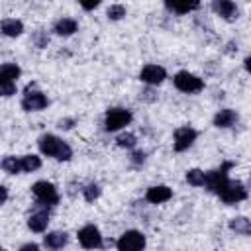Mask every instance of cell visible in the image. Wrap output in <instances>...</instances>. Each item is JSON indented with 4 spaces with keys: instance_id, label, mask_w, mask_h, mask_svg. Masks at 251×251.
Wrapping results in <instances>:
<instances>
[{
    "instance_id": "cell-32",
    "label": "cell",
    "mask_w": 251,
    "mask_h": 251,
    "mask_svg": "<svg viewBox=\"0 0 251 251\" xmlns=\"http://www.w3.org/2000/svg\"><path fill=\"white\" fill-rule=\"evenodd\" d=\"M73 124H75L73 120H61V122H59V127H61V129H71Z\"/></svg>"
},
{
    "instance_id": "cell-16",
    "label": "cell",
    "mask_w": 251,
    "mask_h": 251,
    "mask_svg": "<svg viewBox=\"0 0 251 251\" xmlns=\"http://www.w3.org/2000/svg\"><path fill=\"white\" fill-rule=\"evenodd\" d=\"M0 29H2V33L8 35V37H18V35L24 31V24H22L20 20H16V18H6V20H2Z\"/></svg>"
},
{
    "instance_id": "cell-28",
    "label": "cell",
    "mask_w": 251,
    "mask_h": 251,
    "mask_svg": "<svg viewBox=\"0 0 251 251\" xmlns=\"http://www.w3.org/2000/svg\"><path fill=\"white\" fill-rule=\"evenodd\" d=\"M0 92H2L4 96L16 94V82H2V84H0Z\"/></svg>"
},
{
    "instance_id": "cell-4",
    "label": "cell",
    "mask_w": 251,
    "mask_h": 251,
    "mask_svg": "<svg viewBox=\"0 0 251 251\" xmlns=\"http://www.w3.org/2000/svg\"><path fill=\"white\" fill-rule=\"evenodd\" d=\"M118 251H143L145 249V235L137 229H129L120 235L116 243Z\"/></svg>"
},
{
    "instance_id": "cell-3",
    "label": "cell",
    "mask_w": 251,
    "mask_h": 251,
    "mask_svg": "<svg viewBox=\"0 0 251 251\" xmlns=\"http://www.w3.org/2000/svg\"><path fill=\"white\" fill-rule=\"evenodd\" d=\"M31 192L33 196L37 198V202L41 206H55L59 202V194H57V188L47 182V180H37L33 186H31Z\"/></svg>"
},
{
    "instance_id": "cell-15",
    "label": "cell",
    "mask_w": 251,
    "mask_h": 251,
    "mask_svg": "<svg viewBox=\"0 0 251 251\" xmlns=\"http://www.w3.org/2000/svg\"><path fill=\"white\" fill-rule=\"evenodd\" d=\"M47 224H49V214L45 212V210H37V212H33L31 216H29V220H27V227L31 229V231H45V227H47Z\"/></svg>"
},
{
    "instance_id": "cell-26",
    "label": "cell",
    "mask_w": 251,
    "mask_h": 251,
    "mask_svg": "<svg viewBox=\"0 0 251 251\" xmlns=\"http://www.w3.org/2000/svg\"><path fill=\"white\" fill-rule=\"evenodd\" d=\"M126 16V6H122V4H112L110 8H108V18L110 20H122Z\"/></svg>"
},
{
    "instance_id": "cell-8",
    "label": "cell",
    "mask_w": 251,
    "mask_h": 251,
    "mask_svg": "<svg viewBox=\"0 0 251 251\" xmlns=\"http://www.w3.org/2000/svg\"><path fill=\"white\" fill-rule=\"evenodd\" d=\"M31 88H33V84H29V86L25 88V96H24V100H22V108H24L25 112H37V110H43V108L47 106V98H45V94L39 92V90H31Z\"/></svg>"
},
{
    "instance_id": "cell-21",
    "label": "cell",
    "mask_w": 251,
    "mask_h": 251,
    "mask_svg": "<svg viewBox=\"0 0 251 251\" xmlns=\"http://www.w3.org/2000/svg\"><path fill=\"white\" fill-rule=\"evenodd\" d=\"M165 6L169 10H173V12H176V14H188V12L196 10V8H200L198 2H184V4H180V2H167Z\"/></svg>"
},
{
    "instance_id": "cell-29",
    "label": "cell",
    "mask_w": 251,
    "mask_h": 251,
    "mask_svg": "<svg viewBox=\"0 0 251 251\" xmlns=\"http://www.w3.org/2000/svg\"><path fill=\"white\" fill-rule=\"evenodd\" d=\"M35 43H37V47H45V45L49 43V37H47L43 31H37V33H35Z\"/></svg>"
},
{
    "instance_id": "cell-31",
    "label": "cell",
    "mask_w": 251,
    "mask_h": 251,
    "mask_svg": "<svg viewBox=\"0 0 251 251\" xmlns=\"http://www.w3.org/2000/svg\"><path fill=\"white\" fill-rule=\"evenodd\" d=\"M20 251H39V245L37 243H25L20 247Z\"/></svg>"
},
{
    "instance_id": "cell-24",
    "label": "cell",
    "mask_w": 251,
    "mask_h": 251,
    "mask_svg": "<svg viewBox=\"0 0 251 251\" xmlns=\"http://www.w3.org/2000/svg\"><path fill=\"white\" fill-rule=\"evenodd\" d=\"M2 169L10 175H16V173H24L22 171V159H16V157H4L2 159Z\"/></svg>"
},
{
    "instance_id": "cell-9",
    "label": "cell",
    "mask_w": 251,
    "mask_h": 251,
    "mask_svg": "<svg viewBox=\"0 0 251 251\" xmlns=\"http://www.w3.org/2000/svg\"><path fill=\"white\" fill-rule=\"evenodd\" d=\"M78 243L84 249H98L102 245V235L96 226H84L78 229Z\"/></svg>"
},
{
    "instance_id": "cell-12",
    "label": "cell",
    "mask_w": 251,
    "mask_h": 251,
    "mask_svg": "<svg viewBox=\"0 0 251 251\" xmlns=\"http://www.w3.org/2000/svg\"><path fill=\"white\" fill-rule=\"evenodd\" d=\"M145 198H147V202H151V204H163V202H167V200L173 198V190H171L169 186H165V184H157V186L147 188Z\"/></svg>"
},
{
    "instance_id": "cell-30",
    "label": "cell",
    "mask_w": 251,
    "mask_h": 251,
    "mask_svg": "<svg viewBox=\"0 0 251 251\" xmlns=\"http://www.w3.org/2000/svg\"><path fill=\"white\" fill-rule=\"evenodd\" d=\"M131 161H133L135 165H141V163L145 161V153H143V151H135V153L131 155Z\"/></svg>"
},
{
    "instance_id": "cell-1",
    "label": "cell",
    "mask_w": 251,
    "mask_h": 251,
    "mask_svg": "<svg viewBox=\"0 0 251 251\" xmlns=\"http://www.w3.org/2000/svg\"><path fill=\"white\" fill-rule=\"evenodd\" d=\"M39 151L47 157H53L57 161H69L73 157V149L63 141L59 139L57 135H51V133H45L39 137Z\"/></svg>"
},
{
    "instance_id": "cell-22",
    "label": "cell",
    "mask_w": 251,
    "mask_h": 251,
    "mask_svg": "<svg viewBox=\"0 0 251 251\" xmlns=\"http://www.w3.org/2000/svg\"><path fill=\"white\" fill-rule=\"evenodd\" d=\"M20 159H22V171L24 173H33L41 167V159L37 155H24Z\"/></svg>"
},
{
    "instance_id": "cell-7",
    "label": "cell",
    "mask_w": 251,
    "mask_h": 251,
    "mask_svg": "<svg viewBox=\"0 0 251 251\" xmlns=\"http://www.w3.org/2000/svg\"><path fill=\"white\" fill-rule=\"evenodd\" d=\"M218 196L226 202V204H237V202H241V200H245L247 198V190H245V186L241 184V182H227L220 192H218Z\"/></svg>"
},
{
    "instance_id": "cell-19",
    "label": "cell",
    "mask_w": 251,
    "mask_h": 251,
    "mask_svg": "<svg viewBox=\"0 0 251 251\" xmlns=\"http://www.w3.org/2000/svg\"><path fill=\"white\" fill-rule=\"evenodd\" d=\"M20 75H22V71H20L18 65H14V63H4L2 69H0V84H2V82H16Z\"/></svg>"
},
{
    "instance_id": "cell-17",
    "label": "cell",
    "mask_w": 251,
    "mask_h": 251,
    "mask_svg": "<svg viewBox=\"0 0 251 251\" xmlns=\"http://www.w3.org/2000/svg\"><path fill=\"white\" fill-rule=\"evenodd\" d=\"M235 122H237V114H235L233 110H229V108L220 110V112L214 116V126H216V127H229V126H233Z\"/></svg>"
},
{
    "instance_id": "cell-20",
    "label": "cell",
    "mask_w": 251,
    "mask_h": 251,
    "mask_svg": "<svg viewBox=\"0 0 251 251\" xmlns=\"http://www.w3.org/2000/svg\"><path fill=\"white\" fill-rule=\"evenodd\" d=\"M229 229L235 231V233H241V235H251V220L243 218V216L231 218L229 220Z\"/></svg>"
},
{
    "instance_id": "cell-5",
    "label": "cell",
    "mask_w": 251,
    "mask_h": 251,
    "mask_svg": "<svg viewBox=\"0 0 251 251\" xmlns=\"http://www.w3.org/2000/svg\"><path fill=\"white\" fill-rule=\"evenodd\" d=\"M175 86L180 90V92H186V94H192V92H200L204 88V80L198 78L196 75L188 73V71H180L175 75Z\"/></svg>"
},
{
    "instance_id": "cell-25",
    "label": "cell",
    "mask_w": 251,
    "mask_h": 251,
    "mask_svg": "<svg viewBox=\"0 0 251 251\" xmlns=\"http://www.w3.org/2000/svg\"><path fill=\"white\" fill-rule=\"evenodd\" d=\"M82 194H84V200L86 202H94L100 196V186L98 184H88V186L82 188Z\"/></svg>"
},
{
    "instance_id": "cell-14",
    "label": "cell",
    "mask_w": 251,
    "mask_h": 251,
    "mask_svg": "<svg viewBox=\"0 0 251 251\" xmlns=\"http://www.w3.org/2000/svg\"><path fill=\"white\" fill-rule=\"evenodd\" d=\"M214 12L220 14L224 20H235L237 18V6L229 0H220V2H214L212 4Z\"/></svg>"
},
{
    "instance_id": "cell-23",
    "label": "cell",
    "mask_w": 251,
    "mask_h": 251,
    "mask_svg": "<svg viewBox=\"0 0 251 251\" xmlns=\"http://www.w3.org/2000/svg\"><path fill=\"white\" fill-rule=\"evenodd\" d=\"M186 180L192 186H206V173L200 169H190L186 173Z\"/></svg>"
},
{
    "instance_id": "cell-34",
    "label": "cell",
    "mask_w": 251,
    "mask_h": 251,
    "mask_svg": "<svg viewBox=\"0 0 251 251\" xmlns=\"http://www.w3.org/2000/svg\"><path fill=\"white\" fill-rule=\"evenodd\" d=\"M0 192H2L0 202H2V204H6V200H8V188H6V186H0Z\"/></svg>"
},
{
    "instance_id": "cell-27",
    "label": "cell",
    "mask_w": 251,
    "mask_h": 251,
    "mask_svg": "<svg viewBox=\"0 0 251 251\" xmlns=\"http://www.w3.org/2000/svg\"><path fill=\"white\" fill-rule=\"evenodd\" d=\"M116 141H118V145H120V147L131 149V147L135 145V135H133V133H122V135H120Z\"/></svg>"
},
{
    "instance_id": "cell-2",
    "label": "cell",
    "mask_w": 251,
    "mask_h": 251,
    "mask_svg": "<svg viewBox=\"0 0 251 251\" xmlns=\"http://www.w3.org/2000/svg\"><path fill=\"white\" fill-rule=\"evenodd\" d=\"M131 118H133L131 112L126 108H110L104 118V127H106V131H118L124 126H127L131 122Z\"/></svg>"
},
{
    "instance_id": "cell-11",
    "label": "cell",
    "mask_w": 251,
    "mask_h": 251,
    "mask_svg": "<svg viewBox=\"0 0 251 251\" xmlns=\"http://www.w3.org/2000/svg\"><path fill=\"white\" fill-rule=\"evenodd\" d=\"M139 78L147 84H161L167 78V71L159 65H145L139 73Z\"/></svg>"
},
{
    "instance_id": "cell-18",
    "label": "cell",
    "mask_w": 251,
    "mask_h": 251,
    "mask_svg": "<svg viewBox=\"0 0 251 251\" xmlns=\"http://www.w3.org/2000/svg\"><path fill=\"white\" fill-rule=\"evenodd\" d=\"M76 22L73 20V18H61V20H57L55 22V25H53V31L57 33V35H73L75 31H76Z\"/></svg>"
},
{
    "instance_id": "cell-13",
    "label": "cell",
    "mask_w": 251,
    "mask_h": 251,
    "mask_svg": "<svg viewBox=\"0 0 251 251\" xmlns=\"http://www.w3.org/2000/svg\"><path fill=\"white\" fill-rule=\"evenodd\" d=\"M67 241H69V235H67L65 231H51V233H47L45 239H43L45 247L51 249V251H59V249H63V247L67 245Z\"/></svg>"
},
{
    "instance_id": "cell-33",
    "label": "cell",
    "mask_w": 251,
    "mask_h": 251,
    "mask_svg": "<svg viewBox=\"0 0 251 251\" xmlns=\"http://www.w3.org/2000/svg\"><path fill=\"white\" fill-rule=\"evenodd\" d=\"M98 4H100L98 0H94V2H82V8H84V10H94Z\"/></svg>"
},
{
    "instance_id": "cell-35",
    "label": "cell",
    "mask_w": 251,
    "mask_h": 251,
    "mask_svg": "<svg viewBox=\"0 0 251 251\" xmlns=\"http://www.w3.org/2000/svg\"><path fill=\"white\" fill-rule=\"evenodd\" d=\"M243 67H245V71H247V73H251V55L243 61Z\"/></svg>"
},
{
    "instance_id": "cell-10",
    "label": "cell",
    "mask_w": 251,
    "mask_h": 251,
    "mask_svg": "<svg viewBox=\"0 0 251 251\" xmlns=\"http://www.w3.org/2000/svg\"><path fill=\"white\" fill-rule=\"evenodd\" d=\"M196 141V129H192V127H188V126H182V127H178L176 131H175V151H186L192 143Z\"/></svg>"
},
{
    "instance_id": "cell-6",
    "label": "cell",
    "mask_w": 251,
    "mask_h": 251,
    "mask_svg": "<svg viewBox=\"0 0 251 251\" xmlns=\"http://www.w3.org/2000/svg\"><path fill=\"white\" fill-rule=\"evenodd\" d=\"M229 169H231V163H224L220 169L206 173V188L218 194V192L229 182V178H227V171H229Z\"/></svg>"
}]
</instances>
